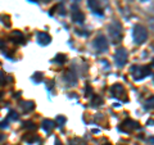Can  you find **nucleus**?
Here are the masks:
<instances>
[{
    "label": "nucleus",
    "mask_w": 154,
    "mask_h": 145,
    "mask_svg": "<svg viewBox=\"0 0 154 145\" xmlns=\"http://www.w3.org/2000/svg\"><path fill=\"white\" fill-rule=\"evenodd\" d=\"M108 32L113 44H118L122 40V26L120 22H112L108 26Z\"/></svg>",
    "instance_id": "f257e3e1"
},
{
    "label": "nucleus",
    "mask_w": 154,
    "mask_h": 145,
    "mask_svg": "<svg viewBox=\"0 0 154 145\" xmlns=\"http://www.w3.org/2000/svg\"><path fill=\"white\" fill-rule=\"evenodd\" d=\"M132 37H134V41L136 44H144L148 39V31L144 26L141 25H136L134 30H132Z\"/></svg>",
    "instance_id": "f03ea898"
},
{
    "label": "nucleus",
    "mask_w": 154,
    "mask_h": 145,
    "mask_svg": "<svg viewBox=\"0 0 154 145\" xmlns=\"http://www.w3.org/2000/svg\"><path fill=\"white\" fill-rule=\"evenodd\" d=\"M116 64H117L118 67H123L126 64V62H127V52H126V49H123V48H120L116 52Z\"/></svg>",
    "instance_id": "7ed1b4c3"
},
{
    "label": "nucleus",
    "mask_w": 154,
    "mask_h": 145,
    "mask_svg": "<svg viewBox=\"0 0 154 145\" xmlns=\"http://www.w3.org/2000/svg\"><path fill=\"white\" fill-rule=\"evenodd\" d=\"M95 48L98 52H102V53L108 50V41H107L104 35H99L95 39Z\"/></svg>",
    "instance_id": "20e7f679"
},
{
    "label": "nucleus",
    "mask_w": 154,
    "mask_h": 145,
    "mask_svg": "<svg viewBox=\"0 0 154 145\" xmlns=\"http://www.w3.org/2000/svg\"><path fill=\"white\" fill-rule=\"evenodd\" d=\"M87 7L93 13L99 14V16H103V9L100 7V3L98 0H87Z\"/></svg>",
    "instance_id": "39448f33"
},
{
    "label": "nucleus",
    "mask_w": 154,
    "mask_h": 145,
    "mask_svg": "<svg viewBox=\"0 0 154 145\" xmlns=\"http://www.w3.org/2000/svg\"><path fill=\"white\" fill-rule=\"evenodd\" d=\"M37 41H38L40 45H48L50 41H52V37H50L46 32H38L37 34Z\"/></svg>",
    "instance_id": "423d86ee"
},
{
    "label": "nucleus",
    "mask_w": 154,
    "mask_h": 145,
    "mask_svg": "<svg viewBox=\"0 0 154 145\" xmlns=\"http://www.w3.org/2000/svg\"><path fill=\"white\" fill-rule=\"evenodd\" d=\"M64 80H66V82L69 85V86H75L76 82H77L76 75H75V73H72V72H66V73H64Z\"/></svg>",
    "instance_id": "0eeeda50"
},
{
    "label": "nucleus",
    "mask_w": 154,
    "mask_h": 145,
    "mask_svg": "<svg viewBox=\"0 0 154 145\" xmlns=\"http://www.w3.org/2000/svg\"><path fill=\"white\" fill-rule=\"evenodd\" d=\"M72 21L75 23H82L85 21V14L80 10H75L72 14Z\"/></svg>",
    "instance_id": "6e6552de"
},
{
    "label": "nucleus",
    "mask_w": 154,
    "mask_h": 145,
    "mask_svg": "<svg viewBox=\"0 0 154 145\" xmlns=\"http://www.w3.org/2000/svg\"><path fill=\"white\" fill-rule=\"evenodd\" d=\"M53 127H54V122L53 121H50V120H45L43 122V129L45 130L46 132H50L53 130Z\"/></svg>",
    "instance_id": "1a4fd4ad"
},
{
    "label": "nucleus",
    "mask_w": 154,
    "mask_h": 145,
    "mask_svg": "<svg viewBox=\"0 0 154 145\" xmlns=\"http://www.w3.org/2000/svg\"><path fill=\"white\" fill-rule=\"evenodd\" d=\"M12 39L16 40V41L18 40L19 43H22V41H23V35L21 34L19 31H16V32H13V35H12Z\"/></svg>",
    "instance_id": "9d476101"
},
{
    "label": "nucleus",
    "mask_w": 154,
    "mask_h": 145,
    "mask_svg": "<svg viewBox=\"0 0 154 145\" xmlns=\"http://www.w3.org/2000/svg\"><path fill=\"white\" fill-rule=\"evenodd\" d=\"M23 107V111H26V112H28V111H31V109H34V103L32 102H27V103H23L22 104Z\"/></svg>",
    "instance_id": "9b49d317"
},
{
    "label": "nucleus",
    "mask_w": 154,
    "mask_h": 145,
    "mask_svg": "<svg viewBox=\"0 0 154 145\" xmlns=\"http://www.w3.org/2000/svg\"><path fill=\"white\" fill-rule=\"evenodd\" d=\"M66 59H67L66 55H63V54H58L57 57H55V62H57L58 64H63L64 62H66Z\"/></svg>",
    "instance_id": "f8f14e48"
},
{
    "label": "nucleus",
    "mask_w": 154,
    "mask_h": 145,
    "mask_svg": "<svg viewBox=\"0 0 154 145\" xmlns=\"http://www.w3.org/2000/svg\"><path fill=\"white\" fill-rule=\"evenodd\" d=\"M25 127H26V129H30V130L36 129V126H35L32 122H27V123H25Z\"/></svg>",
    "instance_id": "ddd939ff"
},
{
    "label": "nucleus",
    "mask_w": 154,
    "mask_h": 145,
    "mask_svg": "<svg viewBox=\"0 0 154 145\" xmlns=\"http://www.w3.org/2000/svg\"><path fill=\"white\" fill-rule=\"evenodd\" d=\"M32 78H34L35 80V81H36V82H38V81H41V78H43V75H41V73H36V75H35L34 76V77H32Z\"/></svg>",
    "instance_id": "4468645a"
},
{
    "label": "nucleus",
    "mask_w": 154,
    "mask_h": 145,
    "mask_svg": "<svg viewBox=\"0 0 154 145\" xmlns=\"http://www.w3.org/2000/svg\"><path fill=\"white\" fill-rule=\"evenodd\" d=\"M9 117H10V118H12V120H13V121L18 120V114H17L16 112H13V111H12L10 113H9Z\"/></svg>",
    "instance_id": "2eb2a0df"
},
{
    "label": "nucleus",
    "mask_w": 154,
    "mask_h": 145,
    "mask_svg": "<svg viewBox=\"0 0 154 145\" xmlns=\"http://www.w3.org/2000/svg\"><path fill=\"white\" fill-rule=\"evenodd\" d=\"M99 103H102V99H100V98H98V96H95V99L93 100V104L94 105H100Z\"/></svg>",
    "instance_id": "dca6fc26"
},
{
    "label": "nucleus",
    "mask_w": 154,
    "mask_h": 145,
    "mask_svg": "<svg viewBox=\"0 0 154 145\" xmlns=\"http://www.w3.org/2000/svg\"><path fill=\"white\" fill-rule=\"evenodd\" d=\"M57 121H58V122H59V125H60V126H62V125H63V123H64V122H66V118H64V117H62V116H60V117H58V118H57Z\"/></svg>",
    "instance_id": "f3484780"
},
{
    "label": "nucleus",
    "mask_w": 154,
    "mask_h": 145,
    "mask_svg": "<svg viewBox=\"0 0 154 145\" xmlns=\"http://www.w3.org/2000/svg\"><path fill=\"white\" fill-rule=\"evenodd\" d=\"M5 82V77H4V73L0 72V85H3Z\"/></svg>",
    "instance_id": "a211bd4d"
},
{
    "label": "nucleus",
    "mask_w": 154,
    "mask_h": 145,
    "mask_svg": "<svg viewBox=\"0 0 154 145\" xmlns=\"http://www.w3.org/2000/svg\"><path fill=\"white\" fill-rule=\"evenodd\" d=\"M4 127H8V123L3 121V122H0V129H4Z\"/></svg>",
    "instance_id": "6ab92c4d"
},
{
    "label": "nucleus",
    "mask_w": 154,
    "mask_h": 145,
    "mask_svg": "<svg viewBox=\"0 0 154 145\" xmlns=\"http://www.w3.org/2000/svg\"><path fill=\"white\" fill-rule=\"evenodd\" d=\"M3 139H4V135H1V134H0V140H3Z\"/></svg>",
    "instance_id": "aec40b11"
},
{
    "label": "nucleus",
    "mask_w": 154,
    "mask_h": 145,
    "mask_svg": "<svg viewBox=\"0 0 154 145\" xmlns=\"http://www.w3.org/2000/svg\"><path fill=\"white\" fill-rule=\"evenodd\" d=\"M57 145H62V144H60V141H59V140H57Z\"/></svg>",
    "instance_id": "412c9836"
},
{
    "label": "nucleus",
    "mask_w": 154,
    "mask_h": 145,
    "mask_svg": "<svg viewBox=\"0 0 154 145\" xmlns=\"http://www.w3.org/2000/svg\"><path fill=\"white\" fill-rule=\"evenodd\" d=\"M1 96H3V94H1V93H0V98H1Z\"/></svg>",
    "instance_id": "4be33fe9"
},
{
    "label": "nucleus",
    "mask_w": 154,
    "mask_h": 145,
    "mask_svg": "<svg viewBox=\"0 0 154 145\" xmlns=\"http://www.w3.org/2000/svg\"><path fill=\"white\" fill-rule=\"evenodd\" d=\"M72 1H78V0H72Z\"/></svg>",
    "instance_id": "5701e85b"
},
{
    "label": "nucleus",
    "mask_w": 154,
    "mask_h": 145,
    "mask_svg": "<svg viewBox=\"0 0 154 145\" xmlns=\"http://www.w3.org/2000/svg\"><path fill=\"white\" fill-rule=\"evenodd\" d=\"M129 1H131V0H129Z\"/></svg>",
    "instance_id": "b1692460"
}]
</instances>
